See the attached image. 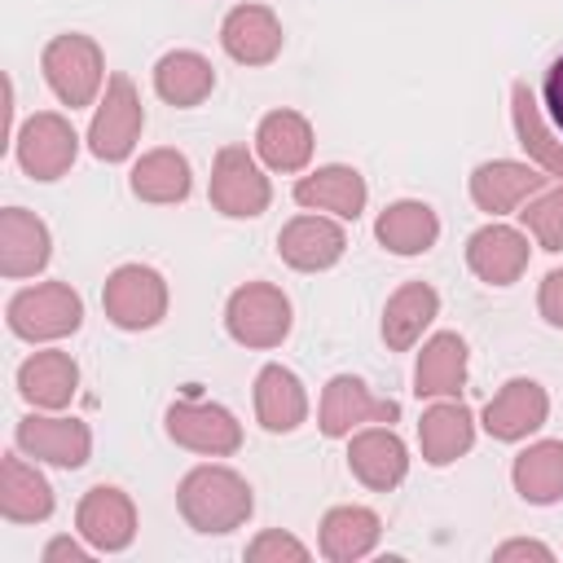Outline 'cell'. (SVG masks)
I'll use <instances>...</instances> for the list:
<instances>
[{"label": "cell", "instance_id": "obj_36", "mask_svg": "<svg viewBox=\"0 0 563 563\" xmlns=\"http://www.w3.org/2000/svg\"><path fill=\"white\" fill-rule=\"evenodd\" d=\"M537 308H541V317H545L554 330H563V268L545 273L541 290H537Z\"/></svg>", "mask_w": 563, "mask_h": 563}, {"label": "cell", "instance_id": "obj_13", "mask_svg": "<svg viewBox=\"0 0 563 563\" xmlns=\"http://www.w3.org/2000/svg\"><path fill=\"white\" fill-rule=\"evenodd\" d=\"M347 466L365 488L391 493L409 475V449L391 427L374 422V427H361L347 435Z\"/></svg>", "mask_w": 563, "mask_h": 563}, {"label": "cell", "instance_id": "obj_8", "mask_svg": "<svg viewBox=\"0 0 563 563\" xmlns=\"http://www.w3.org/2000/svg\"><path fill=\"white\" fill-rule=\"evenodd\" d=\"M75 154H79V136H75L70 119L57 114V110H40V114H31L13 132V158H18V167L31 180H57V176H66L70 163H75Z\"/></svg>", "mask_w": 563, "mask_h": 563}, {"label": "cell", "instance_id": "obj_26", "mask_svg": "<svg viewBox=\"0 0 563 563\" xmlns=\"http://www.w3.org/2000/svg\"><path fill=\"white\" fill-rule=\"evenodd\" d=\"M255 418L273 435H286L308 418V391L286 365H264L255 374Z\"/></svg>", "mask_w": 563, "mask_h": 563}, {"label": "cell", "instance_id": "obj_22", "mask_svg": "<svg viewBox=\"0 0 563 563\" xmlns=\"http://www.w3.org/2000/svg\"><path fill=\"white\" fill-rule=\"evenodd\" d=\"M18 391H22V400H26L31 409L57 413V409H66V405L75 400V391H79V365L70 361V352H57V347L31 352V356L18 365Z\"/></svg>", "mask_w": 563, "mask_h": 563}, {"label": "cell", "instance_id": "obj_2", "mask_svg": "<svg viewBox=\"0 0 563 563\" xmlns=\"http://www.w3.org/2000/svg\"><path fill=\"white\" fill-rule=\"evenodd\" d=\"M40 66H44V79H48L53 97L62 106H70V110L92 106L97 92H101V84H106V57H101L97 40H88L79 31L48 40Z\"/></svg>", "mask_w": 563, "mask_h": 563}, {"label": "cell", "instance_id": "obj_12", "mask_svg": "<svg viewBox=\"0 0 563 563\" xmlns=\"http://www.w3.org/2000/svg\"><path fill=\"white\" fill-rule=\"evenodd\" d=\"M75 528H79V537H84L92 550L119 554V550H128L132 537H136V506H132V497H128L123 488L97 484V488H88V493L79 497Z\"/></svg>", "mask_w": 563, "mask_h": 563}, {"label": "cell", "instance_id": "obj_23", "mask_svg": "<svg viewBox=\"0 0 563 563\" xmlns=\"http://www.w3.org/2000/svg\"><path fill=\"white\" fill-rule=\"evenodd\" d=\"M471 444H475V413L462 400H435L431 409H422V418H418L422 462L449 466L462 453H471Z\"/></svg>", "mask_w": 563, "mask_h": 563}, {"label": "cell", "instance_id": "obj_1", "mask_svg": "<svg viewBox=\"0 0 563 563\" xmlns=\"http://www.w3.org/2000/svg\"><path fill=\"white\" fill-rule=\"evenodd\" d=\"M176 506H180V515L194 532H207V537L216 532L220 537V532H233L251 519L255 497H251V484L238 471H229L220 462H202L180 479Z\"/></svg>", "mask_w": 563, "mask_h": 563}, {"label": "cell", "instance_id": "obj_28", "mask_svg": "<svg viewBox=\"0 0 563 563\" xmlns=\"http://www.w3.org/2000/svg\"><path fill=\"white\" fill-rule=\"evenodd\" d=\"M435 317H440V295L427 282H405L383 308V343L391 352H409Z\"/></svg>", "mask_w": 563, "mask_h": 563}, {"label": "cell", "instance_id": "obj_11", "mask_svg": "<svg viewBox=\"0 0 563 563\" xmlns=\"http://www.w3.org/2000/svg\"><path fill=\"white\" fill-rule=\"evenodd\" d=\"M396 418H400V405L374 396L365 387V378H356V374H334L321 391L317 422H321V435H330V440H343L369 422H396Z\"/></svg>", "mask_w": 563, "mask_h": 563}, {"label": "cell", "instance_id": "obj_35", "mask_svg": "<svg viewBox=\"0 0 563 563\" xmlns=\"http://www.w3.org/2000/svg\"><path fill=\"white\" fill-rule=\"evenodd\" d=\"M246 559L251 563H303L308 559V545L299 541V537H290V532H282V528H264L251 545H246Z\"/></svg>", "mask_w": 563, "mask_h": 563}, {"label": "cell", "instance_id": "obj_20", "mask_svg": "<svg viewBox=\"0 0 563 563\" xmlns=\"http://www.w3.org/2000/svg\"><path fill=\"white\" fill-rule=\"evenodd\" d=\"M462 387H466V339L453 330H440L418 352L413 391L418 400H457Z\"/></svg>", "mask_w": 563, "mask_h": 563}, {"label": "cell", "instance_id": "obj_17", "mask_svg": "<svg viewBox=\"0 0 563 563\" xmlns=\"http://www.w3.org/2000/svg\"><path fill=\"white\" fill-rule=\"evenodd\" d=\"M220 44L242 66H268L282 53V22L268 4H238L220 22Z\"/></svg>", "mask_w": 563, "mask_h": 563}, {"label": "cell", "instance_id": "obj_5", "mask_svg": "<svg viewBox=\"0 0 563 563\" xmlns=\"http://www.w3.org/2000/svg\"><path fill=\"white\" fill-rule=\"evenodd\" d=\"M101 308L119 330H154L167 317V282L150 264H119L101 286Z\"/></svg>", "mask_w": 563, "mask_h": 563}, {"label": "cell", "instance_id": "obj_4", "mask_svg": "<svg viewBox=\"0 0 563 563\" xmlns=\"http://www.w3.org/2000/svg\"><path fill=\"white\" fill-rule=\"evenodd\" d=\"M141 128H145V110H141L136 84L128 75H110L106 79V97L97 101L92 123H88V150H92V158H101V163L132 158V150L141 141Z\"/></svg>", "mask_w": 563, "mask_h": 563}, {"label": "cell", "instance_id": "obj_19", "mask_svg": "<svg viewBox=\"0 0 563 563\" xmlns=\"http://www.w3.org/2000/svg\"><path fill=\"white\" fill-rule=\"evenodd\" d=\"M466 264L488 286H510L528 268V233L510 224H484L466 238Z\"/></svg>", "mask_w": 563, "mask_h": 563}, {"label": "cell", "instance_id": "obj_34", "mask_svg": "<svg viewBox=\"0 0 563 563\" xmlns=\"http://www.w3.org/2000/svg\"><path fill=\"white\" fill-rule=\"evenodd\" d=\"M523 229L532 233V242L541 251H563V185L559 189H541L519 207Z\"/></svg>", "mask_w": 563, "mask_h": 563}, {"label": "cell", "instance_id": "obj_29", "mask_svg": "<svg viewBox=\"0 0 563 563\" xmlns=\"http://www.w3.org/2000/svg\"><path fill=\"white\" fill-rule=\"evenodd\" d=\"M383 537V519L369 506H334L321 519V554L330 563H356L365 559Z\"/></svg>", "mask_w": 563, "mask_h": 563}, {"label": "cell", "instance_id": "obj_25", "mask_svg": "<svg viewBox=\"0 0 563 563\" xmlns=\"http://www.w3.org/2000/svg\"><path fill=\"white\" fill-rule=\"evenodd\" d=\"M0 515L9 523H44L53 515V484L18 453L0 457Z\"/></svg>", "mask_w": 563, "mask_h": 563}, {"label": "cell", "instance_id": "obj_7", "mask_svg": "<svg viewBox=\"0 0 563 563\" xmlns=\"http://www.w3.org/2000/svg\"><path fill=\"white\" fill-rule=\"evenodd\" d=\"M207 194H211V207L229 220H251V216L268 211V198H273L268 176L246 145H224L216 154Z\"/></svg>", "mask_w": 563, "mask_h": 563}, {"label": "cell", "instance_id": "obj_31", "mask_svg": "<svg viewBox=\"0 0 563 563\" xmlns=\"http://www.w3.org/2000/svg\"><path fill=\"white\" fill-rule=\"evenodd\" d=\"M189 189H194V172L180 150H150L132 167V194L141 202L172 207V202H185Z\"/></svg>", "mask_w": 563, "mask_h": 563}, {"label": "cell", "instance_id": "obj_24", "mask_svg": "<svg viewBox=\"0 0 563 563\" xmlns=\"http://www.w3.org/2000/svg\"><path fill=\"white\" fill-rule=\"evenodd\" d=\"M255 154L273 172H303L312 158V123L299 110H268L255 128Z\"/></svg>", "mask_w": 563, "mask_h": 563}, {"label": "cell", "instance_id": "obj_32", "mask_svg": "<svg viewBox=\"0 0 563 563\" xmlns=\"http://www.w3.org/2000/svg\"><path fill=\"white\" fill-rule=\"evenodd\" d=\"M515 493L532 506L563 501V440H537L528 444L510 466Z\"/></svg>", "mask_w": 563, "mask_h": 563}, {"label": "cell", "instance_id": "obj_39", "mask_svg": "<svg viewBox=\"0 0 563 563\" xmlns=\"http://www.w3.org/2000/svg\"><path fill=\"white\" fill-rule=\"evenodd\" d=\"M62 559L88 563V545H79V541H70V537H53V541L44 545V563H62Z\"/></svg>", "mask_w": 563, "mask_h": 563}, {"label": "cell", "instance_id": "obj_3", "mask_svg": "<svg viewBox=\"0 0 563 563\" xmlns=\"http://www.w3.org/2000/svg\"><path fill=\"white\" fill-rule=\"evenodd\" d=\"M9 330L26 343H53L84 325V299L66 282H40L9 299Z\"/></svg>", "mask_w": 563, "mask_h": 563}, {"label": "cell", "instance_id": "obj_33", "mask_svg": "<svg viewBox=\"0 0 563 563\" xmlns=\"http://www.w3.org/2000/svg\"><path fill=\"white\" fill-rule=\"evenodd\" d=\"M510 119H515V132H519V145L528 150V158L545 176H559L563 180V141H554V132L545 128L541 106H537V92L523 79H515V88H510Z\"/></svg>", "mask_w": 563, "mask_h": 563}, {"label": "cell", "instance_id": "obj_16", "mask_svg": "<svg viewBox=\"0 0 563 563\" xmlns=\"http://www.w3.org/2000/svg\"><path fill=\"white\" fill-rule=\"evenodd\" d=\"M343 251H347V233L330 216H295L277 233V255L299 273H321V268L339 264Z\"/></svg>", "mask_w": 563, "mask_h": 563}, {"label": "cell", "instance_id": "obj_14", "mask_svg": "<svg viewBox=\"0 0 563 563\" xmlns=\"http://www.w3.org/2000/svg\"><path fill=\"white\" fill-rule=\"evenodd\" d=\"M541 189H545V176L532 163L493 158V163H479L471 172V202L479 211H488V216H510Z\"/></svg>", "mask_w": 563, "mask_h": 563}, {"label": "cell", "instance_id": "obj_6", "mask_svg": "<svg viewBox=\"0 0 563 563\" xmlns=\"http://www.w3.org/2000/svg\"><path fill=\"white\" fill-rule=\"evenodd\" d=\"M224 330L242 347H277L290 334V299L273 282H246L224 303Z\"/></svg>", "mask_w": 563, "mask_h": 563}, {"label": "cell", "instance_id": "obj_18", "mask_svg": "<svg viewBox=\"0 0 563 563\" xmlns=\"http://www.w3.org/2000/svg\"><path fill=\"white\" fill-rule=\"evenodd\" d=\"M295 202L308 211H330L334 220H356L369 202V189L356 167L330 163V167H317L295 180Z\"/></svg>", "mask_w": 563, "mask_h": 563}, {"label": "cell", "instance_id": "obj_37", "mask_svg": "<svg viewBox=\"0 0 563 563\" xmlns=\"http://www.w3.org/2000/svg\"><path fill=\"white\" fill-rule=\"evenodd\" d=\"M541 97H545V110L554 119V128L563 132V53L545 66V84H541Z\"/></svg>", "mask_w": 563, "mask_h": 563}, {"label": "cell", "instance_id": "obj_21", "mask_svg": "<svg viewBox=\"0 0 563 563\" xmlns=\"http://www.w3.org/2000/svg\"><path fill=\"white\" fill-rule=\"evenodd\" d=\"M53 255L48 224L31 216L26 207H4L0 211V273L4 277H35Z\"/></svg>", "mask_w": 563, "mask_h": 563}, {"label": "cell", "instance_id": "obj_38", "mask_svg": "<svg viewBox=\"0 0 563 563\" xmlns=\"http://www.w3.org/2000/svg\"><path fill=\"white\" fill-rule=\"evenodd\" d=\"M493 559H497V563H510V559H541V563H550L554 550L541 545V541H506V545L493 550Z\"/></svg>", "mask_w": 563, "mask_h": 563}, {"label": "cell", "instance_id": "obj_10", "mask_svg": "<svg viewBox=\"0 0 563 563\" xmlns=\"http://www.w3.org/2000/svg\"><path fill=\"white\" fill-rule=\"evenodd\" d=\"M13 440L26 457L35 462H48V466H62V471H79L92 453V431L88 422L79 418H62V413H26L18 427H13Z\"/></svg>", "mask_w": 563, "mask_h": 563}, {"label": "cell", "instance_id": "obj_9", "mask_svg": "<svg viewBox=\"0 0 563 563\" xmlns=\"http://www.w3.org/2000/svg\"><path fill=\"white\" fill-rule=\"evenodd\" d=\"M167 435L202 457H229L242 449V422L216 400H176L163 413Z\"/></svg>", "mask_w": 563, "mask_h": 563}, {"label": "cell", "instance_id": "obj_27", "mask_svg": "<svg viewBox=\"0 0 563 563\" xmlns=\"http://www.w3.org/2000/svg\"><path fill=\"white\" fill-rule=\"evenodd\" d=\"M374 238H378L391 255H422V251H431L435 238H440V216H435L427 202H418V198H400V202H391V207L378 211Z\"/></svg>", "mask_w": 563, "mask_h": 563}, {"label": "cell", "instance_id": "obj_30", "mask_svg": "<svg viewBox=\"0 0 563 563\" xmlns=\"http://www.w3.org/2000/svg\"><path fill=\"white\" fill-rule=\"evenodd\" d=\"M216 88V70L202 53L194 48H176V53H163L158 66H154V92L167 101V106H202Z\"/></svg>", "mask_w": 563, "mask_h": 563}, {"label": "cell", "instance_id": "obj_15", "mask_svg": "<svg viewBox=\"0 0 563 563\" xmlns=\"http://www.w3.org/2000/svg\"><path fill=\"white\" fill-rule=\"evenodd\" d=\"M545 418H550V396H545V387L532 383V378H510V383L488 400V409H484V431H488L493 440L515 444V440H528L532 431H541Z\"/></svg>", "mask_w": 563, "mask_h": 563}]
</instances>
